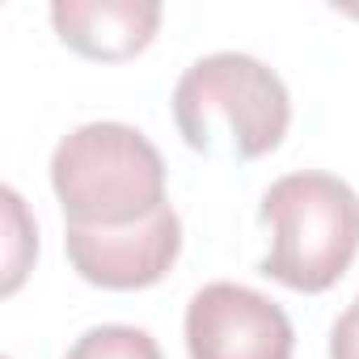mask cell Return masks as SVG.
Wrapping results in <instances>:
<instances>
[{
    "instance_id": "cell-1",
    "label": "cell",
    "mask_w": 359,
    "mask_h": 359,
    "mask_svg": "<svg viewBox=\"0 0 359 359\" xmlns=\"http://www.w3.org/2000/svg\"><path fill=\"white\" fill-rule=\"evenodd\" d=\"M173 123L203 156L258 161L292 127V97L275 68L241 51L195 60L173 85Z\"/></svg>"
},
{
    "instance_id": "cell-2",
    "label": "cell",
    "mask_w": 359,
    "mask_h": 359,
    "mask_svg": "<svg viewBox=\"0 0 359 359\" xmlns=\"http://www.w3.org/2000/svg\"><path fill=\"white\" fill-rule=\"evenodd\" d=\"M258 216L271 229L262 275L292 292H330L359 254V195L334 173L300 169L279 177Z\"/></svg>"
},
{
    "instance_id": "cell-3",
    "label": "cell",
    "mask_w": 359,
    "mask_h": 359,
    "mask_svg": "<svg viewBox=\"0 0 359 359\" xmlns=\"http://www.w3.org/2000/svg\"><path fill=\"white\" fill-rule=\"evenodd\" d=\"M51 187L68 224L118 229L165 208V161L127 123H85L55 144Z\"/></svg>"
},
{
    "instance_id": "cell-4",
    "label": "cell",
    "mask_w": 359,
    "mask_h": 359,
    "mask_svg": "<svg viewBox=\"0 0 359 359\" xmlns=\"http://www.w3.org/2000/svg\"><path fill=\"white\" fill-rule=\"evenodd\" d=\"M64 250L72 271L106 292H140L169 275V266L182 254V220L165 203L152 216L118 229L97 224H68Z\"/></svg>"
},
{
    "instance_id": "cell-5",
    "label": "cell",
    "mask_w": 359,
    "mask_h": 359,
    "mask_svg": "<svg viewBox=\"0 0 359 359\" xmlns=\"http://www.w3.org/2000/svg\"><path fill=\"white\" fill-rule=\"evenodd\" d=\"M191 359H292L296 330L287 313L241 283H208L187 304Z\"/></svg>"
},
{
    "instance_id": "cell-6",
    "label": "cell",
    "mask_w": 359,
    "mask_h": 359,
    "mask_svg": "<svg viewBox=\"0 0 359 359\" xmlns=\"http://www.w3.org/2000/svg\"><path fill=\"white\" fill-rule=\"evenodd\" d=\"M51 26L60 43L85 60H131L161 30V5L152 0H55Z\"/></svg>"
},
{
    "instance_id": "cell-7",
    "label": "cell",
    "mask_w": 359,
    "mask_h": 359,
    "mask_svg": "<svg viewBox=\"0 0 359 359\" xmlns=\"http://www.w3.org/2000/svg\"><path fill=\"white\" fill-rule=\"evenodd\" d=\"M64 359H165L156 338L140 325H93L85 330Z\"/></svg>"
},
{
    "instance_id": "cell-8",
    "label": "cell",
    "mask_w": 359,
    "mask_h": 359,
    "mask_svg": "<svg viewBox=\"0 0 359 359\" xmlns=\"http://www.w3.org/2000/svg\"><path fill=\"white\" fill-rule=\"evenodd\" d=\"M0 199H5V233H9V241H5V296H13L26 279L30 258L39 254V229L30 224L26 203L13 187L0 191Z\"/></svg>"
},
{
    "instance_id": "cell-9",
    "label": "cell",
    "mask_w": 359,
    "mask_h": 359,
    "mask_svg": "<svg viewBox=\"0 0 359 359\" xmlns=\"http://www.w3.org/2000/svg\"><path fill=\"white\" fill-rule=\"evenodd\" d=\"M330 359H359V296L330 325Z\"/></svg>"
}]
</instances>
